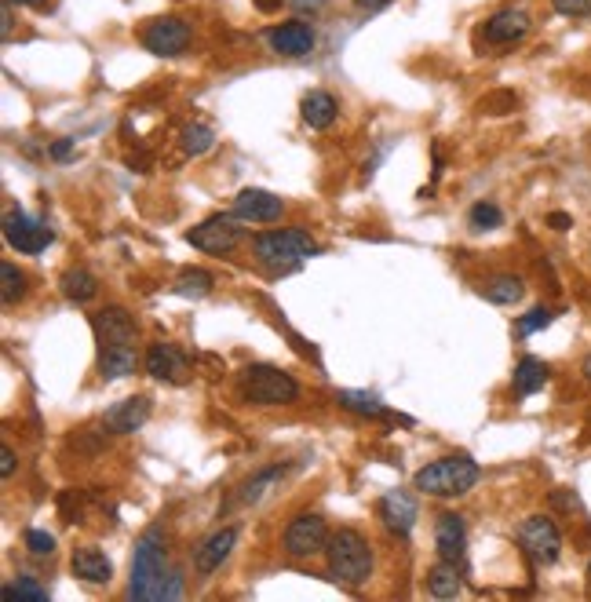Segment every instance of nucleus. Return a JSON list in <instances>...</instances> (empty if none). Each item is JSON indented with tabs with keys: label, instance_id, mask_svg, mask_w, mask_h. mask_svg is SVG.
I'll return each instance as SVG.
<instances>
[{
	"label": "nucleus",
	"instance_id": "nucleus-21",
	"mask_svg": "<svg viewBox=\"0 0 591 602\" xmlns=\"http://www.w3.org/2000/svg\"><path fill=\"white\" fill-rule=\"evenodd\" d=\"M300 114H303V125H311V128H318V132H325V128L336 125V117H340V103H336V95H332V92L314 88V92L303 95Z\"/></svg>",
	"mask_w": 591,
	"mask_h": 602
},
{
	"label": "nucleus",
	"instance_id": "nucleus-14",
	"mask_svg": "<svg viewBox=\"0 0 591 602\" xmlns=\"http://www.w3.org/2000/svg\"><path fill=\"white\" fill-rule=\"evenodd\" d=\"M238 544V526H223L212 537H205L194 548V573L197 577H212V573L230 559V551Z\"/></svg>",
	"mask_w": 591,
	"mask_h": 602
},
{
	"label": "nucleus",
	"instance_id": "nucleus-19",
	"mask_svg": "<svg viewBox=\"0 0 591 602\" xmlns=\"http://www.w3.org/2000/svg\"><path fill=\"white\" fill-rule=\"evenodd\" d=\"M143 365L154 380H165V384H176L187 376V354L179 351L176 343H150Z\"/></svg>",
	"mask_w": 591,
	"mask_h": 602
},
{
	"label": "nucleus",
	"instance_id": "nucleus-7",
	"mask_svg": "<svg viewBox=\"0 0 591 602\" xmlns=\"http://www.w3.org/2000/svg\"><path fill=\"white\" fill-rule=\"evenodd\" d=\"M329 526H325L322 515H314V511H303L296 519L285 526L281 533V548L289 559H314V555H322L329 548Z\"/></svg>",
	"mask_w": 591,
	"mask_h": 602
},
{
	"label": "nucleus",
	"instance_id": "nucleus-41",
	"mask_svg": "<svg viewBox=\"0 0 591 602\" xmlns=\"http://www.w3.org/2000/svg\"><path fill=\"white\" fill-rule=\"evenodd\" d=\"M281 4H285V0H252V8L263 11V15H274V11H281Z\"/></svg>",
	"mask_w": 591,
	"mask_h": 602
},
{
	"label": "nucleus",
	"instance_id": "nucleus-6",
	"mask_svg": "<svg viewBox=\"0 0 591 602\" xmlns=\"http://www.w3.org/2000/svg\"><path fill=\"white\" fill-rule=\"evenodd\" d=\"M519 548L537 566H555L562 555V530L551 515H529L519 526Z\"/></svg>",
	"mask_w": 591,
	"mask_h": 602
},
{
	"label": "nucleus",
	"instance_id": "nucleus-23",
	"mask_svg": "<svg viewBox=\"0 0 591 602\" xmlns=\"http://www.w3.org/2000/svg\"><path fill=\"white\" fill-rule=\"evenodd\" d=\"M427 592L435 595V599H457V595L464 592L457 562L438 559L435 566H431V573H427Z\"/></svg>",
	"mask_w": 591,
	"mask_h": 602
},
{
	"label": "nucleus",
	"instance_id": "nucleus-29",
	"mask_svg": "<svg viewBox=\"0 0 591 602\" xmlns=\"http://www.w3.org/2000/svg\"><path fill=\"white\" fill-rule=\"evenodd\" d=\"M179 143H183V154L190 157H205L212 146H216V132L208 125H190L183 128V135H179Z\"/></svg>",
	"mask_w": 591,
	"mask_h": 602
},
{
	"label": "nucleus",
	"instance_id": "nucleus-13",
	"mask_svg": "<svg viewBox=\"0 0 591 602\" xmlns=\"http://www.w3.org/2000/svg\"><path fill=\"white\" fill-rule=\"evenodd\" d=\"M230 212H234L241 223H274V219H281V212H285V201H281L278 194H270V190L249 187L234 198Z\"/></svg>",
	"mask_w": 591,
	"mask_h": 602
},
{
	"label": "nucleus",
	"instance_id": "nucleus-30",
	"mask_svg": "<svg viewBox=\"0 0 591 602\" xmlns=\"http://www.w3.org/2000/svg\"><path fill=\"white\" fill-rule=\"evenodd\" d=\"M26 296V274H22L15 263H0V300L8 303H19Z\"/></svg>",
	"mask_w": 591,
	"mask_h": 602
},
{
	"label": "nucleus",
	"instance_id": "nucleus-39",
	"mask_svg": "<svg viewBox=\"0 0 591 602\" xmlns=\"http://www.w3.org/2000/svg\"><path fill=\"white\" fill-rule=\"evenodd\" d=\"M15 464H19V460H15V449H11V446L0 449V475L11 478V475H15Z\"/></svg>",
	"mask_w": 591,
	"mask_h": 602
},
{
	"label": "nucleus",
	"instance_id": "nucleus-4",
	"mask_svg": "<svg viewBox=\"0 0 591 602\" xmlns=\"http://www.w3.org/2000/svg\"><path fill=\"white\" fill-rule=\"evenodd\" d=\"M478 464L471 457H442L435 464H427L413 475V486L427 497H438V500H457L464 493L478 486Z\"/></svg>",
	"mask_w": 591,
	"mask_h": 602
},
{
	"label": "nucleus",
	"instance_id": "nucleus-16",
	"mask_svg": "<svg viewBox=\"0 0 591 602\" xmlns=\"http://www.w3.org/2000/svg\"><path fill=\"white\" fill-rule=\"evenodd\" d=\"M150 413H154L150 398L135 395V398H125V402L110 405V409H106V416H103V427L110 431V435H135V431H139V427L150 420Z\"/></svg>",
	"mask_w": 591,
	"mask_h": 602
},
{
	"label": "nucleus",
	"instance_id": "nucleus-5",
	"mask_svg": "<svg viewBox=\"0 0 591 602\" xmlns=\"http://www.w3.org/2000/svg\"><path fill=\"white\" fill-rule=\"evenodd\" d=\"M241 398L252 405H292L300 398V384L278 365H249L238 376Z\"/></svg>",
	"mask_w": 591,
	"mask_h": 602
},
{
	"label": "nucleus",
	"instance_id": "nucleus-28",
	"mask_svg": "<svg viewBox=\"0 0 591 602\" xmlns=\"http://www.w3.org/2000/svg\"><path fill=\"white\" fill-rule=\"evenodd\" d=\"M336 402L343 405V409H351V413H358V416H387V409H384V402L376 395H369V391H336Z\"/></svg>",
	"mask_w": 591,
	"mask_h": 602
},
{
	"label": "nucleus",
	"instance_id": "nucleus-44",
	"mask_svg": "<svg viewBox=\"0 0 591 602\" xmlns=\"http://www.w3.org/2000/svg\"><path fill=\"white\" fill-rule=\"evenodd\" d=\"M292 4H296V8H322L325 0H292Z\"/></svg>",
	"mask_w": 591,
	"mask_h": 602
},
{
	"label": "nucleus",
	"instance_id": "nucleus-11",
	"mask_svg": "<svg viewBox=\"0 0 591 602\" xmlns=\"http://www.w3.org/2000/svg\"><path fill=\"white\" fill-rule=\"evenodd\" d=\"M533 30V15H529L526 8H500L493 11L486 22H482V37H486V44H493V48H511V44L526 41V33Z\"/></svg>",
	"mask_w": 591,
	"mask_h": 602
},
{
	"label": "nucleus",
	"instance_id": "nucleus-26",
	"mask_svg": "<svg viewBox=\"0 0 591 602\" xmlns=\"http://www.w3.org/2000/svg\"><path fill=\"white\" fill-rule=\"evenodd\" d=\"M489 303H497V307H511V303H519L526 296V281L519 274H497V278L486 281V289H482Z\"/></svg>",
	"mask_w": 591,
	"mask_h": 602
},
{
	"label": "nucleus",
	"instance_id": "nucleus-15",
	"mask_svg": "<svg viewBox=\"0 0 591 602\" xmlns=\"http://www.w3.org/2000/svg\"><path fill=\"white\" fill-rule=\"evenodd\" d=\"M376 515H380V522H384L394 537H409V533H413V526H416V519H420L416 500L409 497V493H402V489H391V493H384V497H380V504H376Z\"/></svg>",
	"mask_w": 591,
	"mask_h": 602
},
{
	"label": "nucleus",
	"instance_id": "nucleus-9",
	"mask_svg": "<svg viewBox=\"0 0 591 602\" xmlns=\"http://www.w3.org/2000/svg\"><path fill=\"white\" fill-rule=\"evenodd\" d=\"M190 41H194V30L179 15H161L143 30V48L157 59H176V55L187 52Z\"/></svg>",
	"mask_w": 591,
	"mask_h": 602
},
{
	"label": "nucleus",
	"instance_id": "nucleus-10",
	"mask_svg": "<svg viewBox=\"0 0 591 602\" xmlns=\"http://www.w3.org/2000/svg\"><path fill=\"white\" fill-rule=\"evenodd\" d=\"M4 238H8L11 249L22 252V256H37V252H44L52 245L55 234L52 227H44L41 219L26 216V212H8V216H4Z\"/></svg>",
	"mask_w": 591,
	"mask_h": 602
},
{
	"label": "nucleus",
	"instance_id": "nucleus-38",
	"mask_svg": "<svg viewBox=\"0 0 591 602\" xmlns=\"http://www.w3.org/2000/svg\"><path fill=\"white\" fill-rule=\"evenodd\" d=\"M48 157H52V161H70V157H73V139H55V143L48 146Z\"/></svg>",
	"mask_w": 591,
	"mask_h": 602
},
{
	"label": "nucleus",
	"instance_id": "nucleus-12",
	"mask_svg": "<svg viewBox=\"0 0 591 602\" xmlns=\"http://www.w3.org/2000/svg\"><path fill=\"white\" fill-rule=\"evenodd\" d=\"M267 44H270V52L285 55V59H303V55L314 52L318 37H314L311 22L289 19V22H278V26H270V30H267Z\"/></svg>",
	"mask_w": 591,
	"mask_h": 602
},
{
	"label": "nucleus",
	"instance_id": "nucleus-25",
	"mask_svg": "<svg viewBox=\"0 0 591 602\" xmlns=\"http://www.w3.org/2000/svg\"><path fill=\"white\" fill-rule=\"evenodd\" d=\"M59 289H63V296L70 303H88V300H95V296H99V281H95L92 270L70 267V270H63Z\"/></svg>",
	"mask_w": 591,
	"mask_h": 602
},
{
	"label": "nucleus",
	"instance_id": "nucleus-33",
	"mask_svg": "<svg viewBox=\"0 0 591 602\" xmlns=\"http://www.w3.org/2000/svg\"><path fill=\"white\" fill-rule=\"evenodd\" d=\"M212 292V274L208 270H187L176 281V296H208Z\"/></svg>",
	"mask_w": 591,
	"mask_h": 602
},
{
	"label": "nucleus",
	"instance_id": "nucleus-35",
	"mask_svg": "<svg viewBox=\"0 0 591 602\" xmlns=\"http://www.w3.org/2000/svg\"><path fill=\"white\" fill-rule=\"evenodd\" d=\"M22 544L30 548V555H52L55 551V537L44 530H26L22 533Z\"/></svg>",
	"mask_w": 591,
	"mask_h": 602
},
{
	"label": "nucleus",
	"instance_id": "nucleus-31",
	"mask_svg": "<svg viewBox=\"0 0 591 602\" xmlns=\"http://www.w3.org/2000/svg\"><path fill=\"white\" fill-rule=\"evenodd\" d=\"M4 599H33V602H44V599H48V588L33 581L30 573H19L15 581L4 584Z\"/></svg>",
	"mask_w": 591,
	"mask_h": 602
},
{
	"label": "nucleus",
	"instance_id": "nucleus-43",
	"mask_svg": "<svg viewBox=\"0 0 591 602\" xmlns=\"http://www.w3.org/2000/svg\"><path fill=\"white\" fill-rule=\"evenodd\" d=\"M8 4H19V8H44L48 0H8Z\"/></svg>",
	"mask_w": 591,
	"mask_h": 602
},
{
	"label": "nucleus",
	"instance_id": "nucleus-27",
	"mask_svg": "<svg viewBox=\"0 0 591 602\" xmlns=\"http://www.w3.org/2000/svg\"><path fill=\"white\" fill-rule=\"evenodd\" d=\"M281 478H285V468H263L260 475H252V478H245V482H241L238 500H241V504H256V500H263L270 489L278 486Z\"/></svg>",
	"mask_w": 591,
	"mask_h": 602
},
{
	"label": "nucleus",
	"instance_id": "nucleus-42",
	"mask_svg": "<svg viewBox=\"0 0 591 602\" xmlns=\"http://www.w3.org/2000/svg\"><path fill=\"white\" fill-rule=\"evenodd\" d=\"M354 4H358L362 11H376V8H384L387 0H354Z\"/></svg>",
	"mask_w": 591,
	"mask_h": 602
},
{
	"label": "nucleus",
	"instance_id": "nucleus-20",
	"mask_svg": "<svg viewBox=\"0 0 591 602\" xmlns=\"http://www.w3.org/2000/svg\"><path fill=\"white\" fill-rule=\"evenodd\" d=\"M70 566H73V577H81V581H88V584H110L114 581V562L106 559V551L92 548V544L73 551Z\"/></svg>",
	"mask_w": 591,
	"mask_h": 602
},
{
	"label": "nucleus",
	"instance_id": "nucleus-17",
	"mask_svg": "<svg viewBox=\"0 0 591 602\" xmlns=\"http://www.w3.org/2000/svg\"><path fill=\"white\" fill-rule=\"evenodd\" d=\"M435 551L438 559L446 562H464L467 555V526L464 519H460L457 511H442L435 519Z\"/></svg>",
	"mask_w": 591,
	"mask_h": 602
},
{
	"label": "nucleus",
	"instance_id": "nucleus-40",
	"mask_svg": "<svg viewBox=\"0 0 591 602\" xmlns=\"http://www.w3.org/2000/svg\"><path fill=\"white\" fill-rule=\"evenodd\" d=\"M548 227H551V230H559V234H562V230H570V227H573V219L566 216V212H551V216H548Z\"/></svg>",
	"mask_w": 591,
	"mask_h": 602
},
{
	"label": "nucleus",
	"instance_id": "nucleus-46",
	"mask_svg": "<svg viewBox=\"0 0 591 602\" xmlns=\"http://www.w3.org/2000/svg\"><path fill=\"white\" fill-rule=\"evenodd\" d=\"M588 577H591V562H588Z\"/></svg>",
	"mask_w": 591,
	"mask_h": 602
},
{
	"label": "nucleus",
	"instance_id": "nucleus-24",
	"mask_svg": "<svg viewBox=\"0 0 591 602\" xmlns=\"http://www.w3.org/2000/svg\"><path fill=\"white\" fill-rule=\"evenodd\" d=\"M548 362H540V358H533V354H526L519 365H515V395L519 398H529V395H537L540 387L548 384Z\"/></svg>",
	"mask_w": 591,
	"mask_h": 602
},
{
	"label": "nucleus",
	"instance_id": "nucleus-37",
	"mask_svg": "<svg viewBox=\"0 0 591 602\" xmlns=\"http://www.w3.org/2000/svg\"><path fill=\"white\" fill-rule=\"evenodd\" d=\"M551 8L566 15V19H588L591 15V0H551Z\"/></svg>",
	"mask_w": 591,
	"mask_h": 602
},
{
	"label": "nucleus",
	"instance_id": "nucleus-36",
	"mask_svg": "<svg viewBox=\"0 0 591 602\" xmlns=\"http://www.w3.org/2000/svg\"><path fill=\"white\" fill-rule=\"evenodd\" d=\"M515 106H519V95L515 92H497V95H486V99H482V110H489V114H508Z\"/></svg>",
	"mask_w": 591,
	"mask_h": 602
},
{
	"label": "nucleus",
	"instance_id": "nucleus-8",
	"mask_svg": "<svg viewBox=\"0 0 591 602\" xmlns=\"http://www.w3.org/2000/svg\"><path fill=\"white\" fill-rule=\"evenodd\" d=\"M241 238H245V227L234 212L230 216H208L205 223L187 230V245H194L197 252H208V256H227V252L238 249Z\"/></svg>",
	"mask_w": 591,
	"mask_h": 602
},
{
	"label": "nucleus",
	"instance_id": "nucleus-34",
	"mask_svg": "<svg viewBox=\"0 0 591 602\" xmlns=\"http://www.w3.org/2000/svg\"><path fill=\"white\" fill-rule=\"evenodd\" d=\"M551 322H555V311H551V307H533V311L519 318V336L540 333V329H548Z\"/></svg>",
	"mask_w": 591,
	"mask_h": 602
},
{
	"label": "nucleus",
	"instance_id": "nucleus-22",
	"mask_svg": "<svg viewBox=\"0 0 591 602\" xmlns=\"http://www.w3.org/2000/svg\"><path fill=\"white\" fill-rule=\"evenodd\" d=\"M135 365H139V351L132 343H106L99 351V376L103 380H125L135 373Z\"/></svg>",
	"mask_w": 591,
	"mask_h": 602
},
{
	"label": "nucleus",
	"instance_id": "nucleus-3",
	"mask_svg": "<svg viewBox=\"0 0 591 602\" xmlns=\"http://www.w3.org/2000/svg\"><path fill=\"white\" fill-rule=\"evenodd\" d=\"M318 252L322 249H318V241L307 230H267V234L252 238V256L270 274H289V270H296L303 260H311Z\"/></svg>",
	"mask_w": 591,
	"mask_h": 602
},
{
	"label": "nucleus",
	"instance_id": "nucleus-32",
	"mask_svg": "<svg viewBox=\"0 0 591 602\" xmlns=\"http://www.w3.org/2000/svg\"><path fill=\"white\" fill-rule=\"evenodd\" d=\"M467 223H471V230H497L500 223H504V212H500L493 201H478V205H471V212H467Z\"/></svg>",
	"mask_w": 591,
	"mask_h": 602
},
{
	"label": "nucleus",
	"instance_id": "nucleus-45",
	"mask_svg": "<svg viewBox=\"0 0 591 602\" xmlns=\"http://www.w3.org/2000/svg\"><path fill=\"white\" fill-rule=\"evenodd\" d=\"M581 373H584V380H588V384H591V354H588V358H584Z\"/></svg>",
	"mask_w": 591,
	"mask_h": 602
},
{
	"label": "nucleus",
	"instance_id": "nucleus-1",
	"mask_svg": "<svg viewBox=\"0 0 591 602\" xmlns=\"http://www.w3.org/2000/svg\"><path fill=\"white\" fill-rule=\"evenodd\" d=\"M179 595H183V577L168 573V537L161 526H150L143 537L135 540L128 599L161 602V599H179Z\"/></svg>",
	"mask_w": 591,
	"mask_h": 602
},
{
	"label": "nucleus",
	"instance_id": "nucleus-18",
	"mask_svg": "<svg viewBox=\"0 0 591 602\" xmlns=\"http://www.w3.org/2000/svg\"><path fill=\"white\" fill-rule=\"evenodd\" d=\"M92 329L99 336V343H135V333H139V325L135 318L125 311V307H103V311L92 314Z\"/></svg>",
	"mask_w": 591,
	"mask_h": 602
},
{
	"label": "nucleus",
	"instance_id": "nucleus-2",
	"mask_svg": "<svg viewBox=\"0 0 591 602\" xmlns=\"http://www.w3.org/2000/svg\"><path fill=\"white\" fill-rule=\"evenodd\" d=\"M325 562H329V577L347 588H362L373 577V544L358 530H336L325 548Z\"/></svg>",
	"mask_w": 591,
	"mask_h": 602
}]
</instances>
